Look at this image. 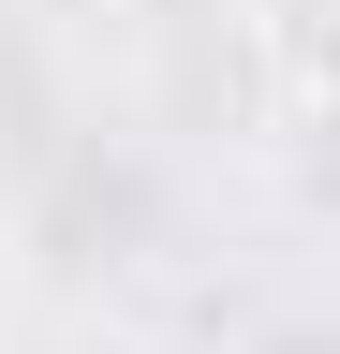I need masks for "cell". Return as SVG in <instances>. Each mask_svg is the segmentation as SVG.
Masks as SVG:
<instances>
[{"instance_id": "obj_1", "label": "cell", "mask_w": 340, "mask_h": 354, "mask_svg": "<svg viewBox=\"0 0 340 354\" xmlns=\"http://www.w3.org/2000/svg\"><path fill=\"white\" fill-rule=\"evenodd\" d=\"M237 15H251L267 118H281V133H325V15H340V0H237Z\"/></svg>"}, {"instance_id": "obj_2", "label": "cell", "mask_w": 340, "mask_h": 354, "mask_svg": "<svg viewBox=\"0 0 340 354\" xmlns=\"http://www.w3.org/2000/svg\"><path fill=\"white\" fill-rule=\"evenodd\" d=\"M251 354H340L325 325H267V339H251Z\"/></svg>"}]
</instances>
